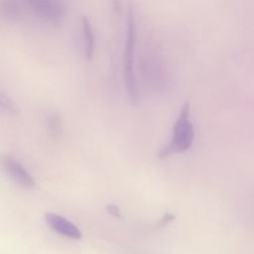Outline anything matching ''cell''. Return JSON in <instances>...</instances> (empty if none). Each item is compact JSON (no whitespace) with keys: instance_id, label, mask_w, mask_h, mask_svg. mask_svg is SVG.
Here are the masks:
<instances>
[{"instance_id":"8","label":"cell","mask_w":254,"mask_h":254,"mask_svg":"<svg viewBox=\"0 0 254 254\" xmlns=\"http://www.w3.org/2000/svg\"><path fill=\"white\" fill-rule=\"evenodd\" d=\"M0 12L3 16H6L8 19H18L19 16L21 15L19 3L14 1L1 2Z\"/></svg>"},{"instance_id":"10","label":"cell","mask_w":254,"mask_h":254,"mask_svg":"<svg viewBox=\"0 0 254 254\" xmlns=\"http://www.w3.org/2000/svg\"><path fill=\"white\" fill-rule=\"evenodd\" d=\"M106 210L109 214L113 215V216H116V217H120L121 216V212H120V209L119 207L114 204V203H108L106 205Z\"/></svg>"},{"instance_id":"4","label":"cell","mask_w":254,"mask_h":254,"mask_svg":"<svg viewBox=\"0 0 254 254\" xmlns=\"http://www.w3.org/2000/svg\"><path fill=\"white\" fill-rule=\"evenodd\" d=\"M2 166L8 177L18 186L25 189H32L36 185L35 178L17 159L10 155L2 157Z\"/></svg>"},{"instance_id":"3","label":"cell","mask_w":254,"mask_h":254,"mask_svg":"<svg viewBox=\"0 0 254 254\" xmlns=\"http://www.w3.org/2000/svg\"><path fill=\"white\" fill-rule=\"evenodd\" d=\"M26 4L39 19L54 25L60 24L66 12L65 4L59 0H30Z\"/></svg>"},{"instance_id":"9","label":"cell","mask_w":254,"mask_h":254,"mask_svg":"<svg viewBox=\"0 0 254 254\" xmlns=\"http://www.w3.org/2000/svg\"><path fill=\"white\" fill-rule=\"evenodd\" d=\"M48 131L53 137H57L61 132V120L57 113H51L47 117Z\"/></svg>"},{"instance_id":"6","label":"cell","mask_w":254,"mask_h":254,"mask_svg":"<svg viewBox=\"0 0 254 254\" xmlns=\"http://www.w3.org/2000/svg\"><path fill=\"white\" fill-rule=\"evenodd\" d=\"M82 32H83V53L86 60H91L94 53V35L91 23L86 16H82Z\"/></svg>"},{"instance_id":"7","label":"cell","mask_w":254,"mask_h":254,"mask_svg":"<svg viewBox=\"0 0 254 254\" xmlns=\"http://www.w3.org/2000/svg\"><path fill=\"white\" fill-rule=\"evenodd\" d=\"M0 108L3 112L11 115H17L20 113V108L18 104L3 90L0 91Z\"/></svg>"},{"instance_id":"5","label":"cell","mask_w":254,"mask_h":254,"mask_svg":"<svg viewBox=\"0 0 254 254\" xmlns=\"http://www.w3.org/2000/svg\"><path fill=\"white\" fill-rule=\"evenodd\" d=\"M45 221L55 232L75 240H80L82 233L80 229L67 218L53 212L45 214Z\"/></svg>"},{"instance_id":"1","label":"cell","mask_w":254,"mask_h":254,"mask_svg":"<svg viewBox=\"0 0 254 254\" xmlns=\"http://www.w3.org/2000/svg\"><path fill=\"white\" fill-rule=\"evenodd\" d=\"M194 140V128L190 119V104L184 102L173 127L170 142L158 154L160 159L168 158L174 154L184 153L189 150Z\"/></svg>"},{"instance_id":"2","label":"cell","mask_w":254,"mask_h":254,"mask_svg":"<svg viewBox=\"0 0 254 254\" xmlns=\"http://www.w3.org/2000/svg\"><path fill=\"white\" fill-rule=\"evenodd\" d=\"M136 43V22L133 9L130 7L127 16V29L123 51V77L127 96L131 103H136L138 100V87L134 75L133 59Z\"/></svg>"}]
</instances>
